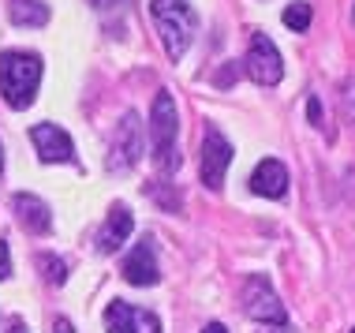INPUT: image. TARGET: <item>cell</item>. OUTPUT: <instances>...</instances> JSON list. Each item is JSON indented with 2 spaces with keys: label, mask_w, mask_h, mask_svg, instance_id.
<instances>
[{
  "label": "cell",
  "mask_w": 355,
  "mask_h": 333,
  "mask_svg": "<svg viewBox=\"0 0 355 333\" xmlns=\"http://www.w3.org/2000/svg\"><path fill=\"white\" fill-rule=\"evenodd\" d=\"M150 15H153V26L161 34V45H165L168 60H184V53L191 49L195 42V31H198V15L187 0H150Z\"/></svg>",
  "instance_id": "6da1fadb"
},
{
  "label": "cell",
  "mask_w": 355,
  "mask_h": 333,
  "mask_svg": "<svg viewBox=\"0 0 355 333\" xmlns=\"http://www.w3.org/2000/svg\"><path fill=\"white\" fill-rule=\"evenodd\" d=\"M42 83V56L37 53H4L0 56V94L12 109H31Z\"/></svg>",
  "instance_id": "7a4b0ae2"
},
{
  "label": "cell",
  "mask_w": 355,
  "mask_h": 333,
  "mask_svg": "<svg viewBox=\"0 0 355 333\" xmlns=\"http://www.w3.org/2000/svg\"><path fill=\"white\" fill-rule=\"evenodd\" d=\"M176 135H180L176 101H172L168 90H157V98H153V105H150V146H153V157H157V165L165 169V173L180 169Z\"/></svg>",
  "instance_id": "3957f363"
},
{
  "label": "cell",
  "mask_w": 355,
  "mask_h": 333,
  "mask_svg": "<svg viewBox=\"0 0 355 333\" xmlns=\"http://www.w3.org/2000/svg\"><path fill=\"white\" fill-rule=\"evenodd\" d=\"M142 157V123L135 112H123L109 142V173H128Z\"/></svg>",
  "instance_id": "277c9868"
},
{
  "label": "cell",
  "mask_w": 355,
  "mask_h": 333,
  "mask_svg": "<svg viewBox=\"0 0 355 333\" xmlns=\"http://www.w3.org/2000/svg\"><path fill=\"white\" fill-rule=\"evenodd\" d=\"M243 311L254 322H262V326H288L284 303L277 300V292L270 289V281H266L262 273H254V278L243 281Z\"/></svg>",
  "instance_id": "5b68a950"
},
{
  "label": "cell",
  "mask_w": 355,
  "mask_h": 333,
  "mask_svg": "<svg viewBox=\"0 0 355 333\" xmlns=\"http://www.w3.org/2000/svg\"><path fill=\"white\" fill-rule=\"evenodd\" d=\"M243 68H247V75H251L258 87H277V83L284 79L281 53H277V45L266 34L251 37V49H247V56H243Z\"/></svg>",
  "instance_id": "8992f818"
},
{
  "label": "cell",
  "mask_w": 355,
  "mask_h": 333,
  "mask_svg": "<svg viewBox=\"0 0 355 333\" xmlns=\"http://www.w3.org/2000/svg\"><path fill=\"white\" fill-rule=\"evenodd\" d=\"M232 154H236L232 142L220 135L217 128H209L206 139H202V184L209 191H220V187H225V173H228V165H232Z\"/></svg>",
  "instance_id": "52a82bcc"
},
{
  "label": "cell",
  "mask_w": 355,
  "mask_h": 333,
  "mask_svg": "<svg viewBox=\"0 0 355 333\" xmlns=\"http://www.w3.org/2000/svg\"><path fill=\"white\" fill-rule=\"evenodd\" d=\"M105 330L109 333H161V318L153 311L131 307V303H109L105 307Z\"/></svg>",
  "instance_id": "ba28073f"
},
{
  "label": "cell",
  "mask_w": 355,
  "mask_h": 333,
  "mask_svg": "<svg viewBox=\"0 0 355 333\" xmlns=\"http://www.w3.org/2000/svg\"><path fill=\"white\" fill-rule=\"evenodd\" d=\"M31 142L37 146V157L42 161H75V142L64 128H56V123H34L31 128Z\"/></svg>",
  "instance_id": "9c48e42d"
},
{
  "label": "cell",
  "mask_w": 355,
  "mask_h": 333,
  "mask_svg": "<svg viewBox=\"0 0 355 333\" xmlns=\"http://www.w3.org/2000/svg\"><path fill=\"white\" fill-rule=\"evenodd\" d=\"M123 278L131 284H139V289H150V284H157V251H153V240L150 236H142L135 244V251L123 259Z\"/></svg>",
  "instance_id": "30bf717a"
},
{
  "label": "cell",
  "mask_w": 355,
  "mask_h": 333,
  "mask_svg": "<svg viewBox=\"0 0 355 333\" xmlns=\"http://www.w3.org/2000/svg\"><path fill=\"white\" fill-rule=\"evenodd\" d=\"M251 191L262 195V198H284L288 195V169H284V161H277V157L258 161L254 173H251Z\"/></svg>",
  "instance_id": "8fae6325"
},
{
  "label": "cell",
  "mask_w": 355,
  "mask_h": 333,
  "mask_svg": "<svg viewBox=\"0 0 355 333\" xmlns=\"http://www.w3.org/2000/svg\"><path fill=\"white\" fill-rule=\"evenodd\" d=\"M12 206H15V214H19V225H23L26 232H34V236H45V232L53 228L49 206H45L37 195H26V191H19V195L12 198Z\"/></svg>",
  "instance_id": "7c38bea8"
},
{
  "label": "cell",
  "mask_w": 355,
  "mask_h": 333,
  "mask_svg": "<svg viewBox=\"0 0 355 333\" xmlns=\"http://www.w3.org/2000/svg\"><path fill=\"white\" fill-rule=\"evenodd\" d=\"M131 228H135V217H131L128 206H112L109 217H105V228H101V236H98V247L105 255H112V251H120V244H128V236H131Z\"/></svg>",
  "instance_id": "4fadbf2b"
},
{
  "label": "cell",
  "mask_w": 355,
  "mask_h": 333,
  "mask_svg": "<svg viewBox=\"0 0 355 333\" xmlns=\"http://www.w3.org/2000/svg\"><path fill=\"white\" fill-rule=\"evenodd\" d=\"M8 19L15 26H45L49 23V8L42 0H8Z\"/></svg>",
  "instance_id": "5bb4252c"
},
{
  "label": "cell",
  "mask_w": 355,
  "mask_h": 333,
  "mask_svg": "<svg viewBox=\"0 0 355 333\" xmlns=\"http://www.w3.org/2000/svg\"><path fill=\"white\" fill-rule=\"evenodd\" d=\"M284 26L288 31H295V34H303L306 26H311V4H306V0H295V4H288L284 8Z\"/></svg>",
  "instance_id": "9a60e30c"
},
{
  "label": "cell",
  "mask_w": 355,
  "mask_h": 333,
  "mask_svg": "<svg viewBox=\"0 0 355 333\" xmlns=\"http://www.w3.org/2000/svg\"><path fill=\"white\" fill-rule=\"evenodd\" d=\"M37 266L45 270V281H49V284H64V281H68V262L56 259V255H42Z\"/></svg>",
  "instance_id": "2e32d148"
},
{
  "label": "cell",
  "mask_w": 355,
  "mask_h": 333,
  "mask_svg": "<svg viewBox=\"0 0 355 333\" xmlns=\"http://www.w3.org/2000/svg\"><path fill=\"white\" fill-rule=\"evenodd\" d=\"M344 117L355 120V79L344 83Z\"/></svg>",
  "instance_id": "e0dca14e"
},
{
  "label": "cell",
  "mask_w": 355,
  "mask_h": 333,
  "mask_svg": "<svg viewBox=\"0 0 355 333\" xmlns=\"http://www.w3.org/2000/svg\"><path fill=\"white\" fill-rule=\"evenodd\" d=\"M8 273H12V255H8V244L0 240V281H4Z\"/></svg>",
  "instance_id": "ac0fdd59"
},
{
  "label": "cell",
  "mask_w": 355,
  "mask_h": 333,
  "mask_svg": "<svg viewBox=\"0 0 355 333\" xmlns=\"http://www.w3.org/2000/svg\"><path fill=\"white\" fill-rule=\"evenodd\" d=\"M306 117H311V123H322V105H318V98H306Z\"/></svg>",
  "instance_id": "d6986e66"
},
{
  "label": "cell",
  "mask_w": 355,
  "mask_h": 333,
  "mask_svg": "<svg viewBox=\"0 0 355 333\" xmlns=\"http://www.w3.org/2000/svg\"><path fill=\"white\" fill-rule=\"evenodd\" d=\"M236 68H239V64H228V68L217 75V87H228V83H232V75H236Z\"/></svg>",
  "instance_id": "ffe728a7"
},
{
  "label": "cell",
  "mask_w": 355,
  "mask_h": 333,
  "mask_svg": "<svg viewBox=\"0 0 355 333\" xmlns=\"http://www.w3.org/2000/svg\"><path fill=\"white\" fill-rule=\"evenodd\" d=\"M53 333H75V330H71V322H68V318H56V326H53Z\"/></svg>",
  "instance_id": "44dd1931"
},
{
  "label": "cell",
  "mask_w": 355,
  "mask_h": 333,
  "mask_svg": "<svg viewBox=\"0 0 355 333\" xmlns=\"http://www.w3.org/2000/svg\"><path fill=\"white\" fill-rule=\"evenodd\" d=\"M86 4H94V8H101V12H105V8H116L120 0H86Z\"/></svg>",
  "instance_id": "7402d4cb"
},
{
  "label": "cell",
  "mask_w": 355,
  "mask_h": 333,
  "mask_svg": "<svg viewBox=\"0 0 355 333\" xmlns=\"http://www.w3.org/2000/svg\"><path fill=\"white\" fill-rule=\"evenodd\" d=\"M202 333H228V330L220 326V322H209V326H202Z\"/></svg>",
  "instance_id": "603a6c76"
},
{
  "label": "cell",
  "mask_w": 355,
  "mask_h": 333,
  "mask_svg": "<svg viewBox=\"0 0 355 333\" xmlns=\"http://www.w3.org/2000/svg\"><path fill=\"white\" fill-rule=\"evenodd\" d=\"M8 333H26V326H23V322H12V330H8Z\"/></svg>",
  "instance_id": "cb8c5ba5"
},
{
  "label": "cell",
  "mask_w": 355,
  "mask_h": 333,
  "mask_svg": "<svg viewBox=\"0 0 355 333\" xmlns=\"http://www.w3.org/2000/svg\"><path fill=\"white\" fill-rule=\"evenodd\" d=\"M0 173H4V146H0Z\"/></svg>",
  "instance_id": "d4e9b609"
},
{
  "label": "cell",
  "mask_w": 355,
  "mask_h": 333,
  "mask_svg": "<svg viewBox=\"0 0 355 333\" xmlns=\"http://www.w3.org/2000/svg\"><path fill=\"white\" fill-rule=\"evenodd\" d=\"M352 333H355V330H352Z\"/></svg>",
  "instance_id": "484cf974"
}]
</instances>
